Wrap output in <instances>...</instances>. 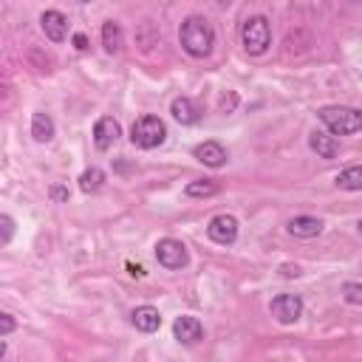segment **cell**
Masks as SVG:
<instances>
[{"label":"cell","mask_w":362,"mask_h":362,"mask_svg":"<svg viewBox=\"0 0 362 362\" xmlns=\"http://www.w3.org/2000/svg\"><path fill=\"white\" fill-rule=\"evenodd\" d=\"M178 40H181V48L189 57H209L212 45H215V28L206 17L189 14L178 28Z\"/></svg>","instance_id":"cell-1"},{"label":"cell","mask_w":362,"mask_h":362,"mask_svg":"<svg viewBox=\"0 0 362 362\" xmlns=\"http://www.w3.org/2000/svg\"><path fill=\"white\" fill-rule=\"evenodd\" d=\"M320 122L328 127L331 136H351L362 130V110L348 105H325L317 110Z\"/></svg>","instance_id":"cell-2"},{"label":"cell","mask_w":362,"mask_h":362,"mask_svg":"<svg viewBox=\"0 0 362 362\" xmlns=\"http://www.w3.org/2000/svg\"><path fill=\"white\" fill-rule=\"evenodd\" d=\"M240 40H243L246 54H252V57L266 54V48L272 45V25H269V20L263 14L249 17L243 23V28H240Z\"/></svg>","instance_id":"cell-3"},{"label":"cell","mask_w":362,"mask_h":362,"mask_svg":"<svg viewBox=\"0 0 362 362\" xmlns=\"http://www.w3.org/2000/svg\"><path fill=\"white\" fill-rule=\"evenodd\" d=\"M167 139V127L158 116H139L130 127V141L141 150H153Z\"/></svg>","instance_id":"cell-4"},{"label":"cell","mask_w":362,"mask_h":362,"mask_svg":"<svg viewBox=\"0 0 362 362\" xmlns=\"http://www.w3.org/2000/svg\"><path fill=\"white\" fill-rule=\"evenodd\" d=\"M156 260H158L164 269L175 272V269H184V266L189 263V252H187V246H184L181 240H175V238H161V240L156 243Z\"/></svg>","instance_id":"cell-5"},{"label":"cell","mask_w":362,"mask_h":362,"mask_svg":"<svg viewBox=\"0 0 362 362\" xmlns=\"http://www.w3.org/2000/svg\"><path fill=\"white\" fill-rule=\"evenodd\" d=\"M206 235L212 243H221V246H232L238 240V218L232 215H215L209 223H206Z\"/></svg>","instance_id":"cell-6"},{"label":"cell","mask_w":362,"mask_h":362,"mask_svg":"<svg viewBox=\"0 0 362 362\" xmlns=\"http://www.w3.org/2000/svg\"><path fill=\"white\" fill-rule=\"evenodd\" d=\"M269 308H272V317H274L277 322L291 325V322H297L300 314H303V300H300V294H277Z\"/></svg>","instance_id":"cell-7"},{"label":"cell","mask_w":362,"mask_h":362,"mask_svg":"<svg viewBox=\"0 0 362 362\" xmlns=\"http://www.w3.org/2000/svg\"><path fill=\"white\" fill-rule=\"evenodd\" d=\"M119 136H122V127H119V122L113 116L96 119V124H93V144H96V150H110Z\"/></svg>","instance_id":"cell-8"},{"label":"cell","mask_w":362,"mask_h":362,"mask_svg":"<svg viewBox=\"0 0 362 362\" xmlns=\"http://www.w3.org/2000/svg\"><path fill=\"white\" fill-rule=\"evenodd\" d=\"M40 25H42V31H45V37H48L51 42H62L65 34H68V17H65L62 11H57V8L42 11Z\"/></svg>","instance_id":"cell-9"},{"label":"cell","mask_w":362,"mask_h":362,"mask_svg":"<svg viewBox=\"0 0 362 362\" xmlns=\"http://www.w3.org/2000/svg\"><path fill=\"white\" fill-rule=\"evenodd\" d=\"M173 334H175V339H178V342L192 345V342H198V339L204 337V325H201V320H198V317L181 314V317L173 322Z\"/></svg>","instance_id":"cell-10"},{"label":"cell","mask_w":362,"mask_h":362,"mask_svg":"<svg viewBox=\"0 0 362 362\" xmlns=\"http://www.w3.org/2000/svg\"><path fill=\"white\" fill-rule=\"evenodd\" d=\"M286 229H288V235H294V238H317V235L322 232V221L314 218V215H294Z\"/></svg>","instance_id":"cell-11"},{"label":"cell","mask_w":362,"mask_h":362,"mask_svg":"<svg viewBox=\"0 0 362 362\" xmlns=\"http://www.w3.org/2000/svg\"><path fill=\"white\" fill-rule=\"evenodd\" d=\"M130 322L136 325V331L153 334V331H158V325H161V314H158V308H153V305H139V308L130 314Z\"/></svg>","instance_id":"cell-12"},{"label":"cell","mask_w":362,"mask_h":362,"mask_svg":"<svg viewBox=\"0 0 362 362\" xmlns=\"http://www.w3.org/2000/svg\"><path fill=\"white\" fill-rule=\"evenodd\" d=\"M170 113H173V119H175L178 124H195V122L201 119V110H198V105H195L192 99H187V96H178V99H173V105H170Z\"/></svg>","instance_id":"cell-13"},{"label":"cell","mask_w":362,"mask_h":362,"mask_svg":"<svg viewBox=\"0 0 362 362\" xmlns=\"http://www.w3.org/2000/svg\"><path fill=\"white\" fill-rule=\"evenodd\" d=\"M308 147L320 156V158H337L339 153V141L331 136V133H322V130H314L308 136Z\"/></svg>","instance_id":"cell-14"},{"label":"cell","mask_w":362,"mask_h":362,"mask_svg":"<svg viewBox=\"0 0 362 362\" xmlns=\"http://www.w3.org/2000/svg\"><path fill=\"white\" fill-rule=\"evenodd\" d=\"M192 153H195V158H198L201 164H206V167H223V164H226V150H223V144H218V141H204V144H198Z\"/></svg>","instance_id":"cell-15"},{"label":"cell","mask_w":362,"mask_h":362,"mask_svg":"<svg viewBox=\"0 0 362 362\" xmlns=\"http://www.w3.org/2000/svg\"><path fill=\"white\" fill-rule=\"evenodd\" d=\"M102 45L107 54H119L122 45H124V37H122V25L116 20H107L102 23Z\"/></svg>","instance_id":"cell-16"},{"label":"cell","mask_w":362,"mask_h":362,"mask_svg":"<svg viewBox=\"0 0 362 362\" xmlns=\"http://www.w3.org/2000/svg\"><path fill=\"white\" fill-rule=\"evenodd\" d=\"M31 136H34V141H40V144L51 141V139H54V119H51L48 113L37 110V113L31 116Z\"/></svg>","instance_id":"cell-17"},{"label":"cell","mask_w":362,"mask_h":362,"mask_svg":"<svg viewBox=\"0 0 362 362\" xmlns=\"http://www.w3.org/2000/svg\"><path fill=\"white\" fill-rule=\"evenodd\" d=\"M337 187L342 189H362V164H354V167H345L339 175H337Z\"/></svg>","instance_id":"cell-18"},{"label":"cell","mask_w":362,"mask_h":362,"mask_svg":"<svg viewBox=\"0 0 362 362\" xmlns=\"http://www.w3.org/2000/svg\"><path fill=\"white\" fill-rule=\"evenodd\" d=\"M102 184H105V173H102L99 167H88V170L79 175V189H82V192H96Z\"/></svg>","instance_id":"cell-19"},{"label":"cell","mask_w":362,"mask_h":362,"mask_svg":"<svg viewBox=\"0 0 362 362\" xmlns=\"http://www.w3.org/2000/svg\"><path fill=\"white\" fill-rule=\"evenodd\" d=\"M184 192H187L189 198H209V195L218 192V184L209 181V178H201V181H189V184L184 187Z\"/></svg>","instance_id":"cell-20"},{"label":"cell","mask_w":362,"mask_h":362,"mask_svg":"<svg viewBox=\"0 0 362 362\" xmlns=\"http://www.w3.org/2000/svg\"><path fill=\"white\" fill-rule=\"evenodd\" d=\"M342 297H345V303L362 305V283H354V280H348V283L342 286Z\"/></svg>","instance_id":"cell-21"},{"label":"cell","mask_w":362,"mask_h":362,"mask_svg":"<svg viewBox=\"0 0 362 362\" xmlns=\"http://www.w3.org/2000/svg\"><path fill=\"white\" fill-rule=\"evenodd\" d=\"M0 226H3V235H0V243L6 246V243L11 240V235H14V221H11L8 215H0Z\"/></svg>","instance_id":"cell-22"},{"label":"cell","mask_w":362,"mask_h":362,"mask_svg":"<svg viewBox=\"0 0 362 362\" xmlns=\"http://www.w3.org/2000/svg\"><path fill=\"white\" fill-rule=\"evenodd\" d=\"M48 195H51V201L62 204V201H68V187H62V184H51V187H48Z\"/></svg>","instance_id":"cell-23"},{"label":"cell","mask_w":362,"mask_h":362,"mask_svg":"<svg viewBox=\"0 0 362 362\" xmlns=\"http://www.w3.org/2000/svg\"><path fill=\"white\" fill-rule=\"evenodd\" d=\"M11 331H14V320H11V314H0V334L8 337Z\"/></svg>","instance_id":"cell-24"},{"label":"cell","mask_w":362,"mask_h":362,"mask_svg":"<svg viewBox=\"0 0 362 362\" xmlns=\"http://www.w3.org/2000/svg\"><path fill=\"white\" fill-rule=\"evenodd\" d=\"M300 274V266L297 263H283L280 266V277H297Z\"/></svg>","instance_id":"cell-25"},{"label":"cell","mask_w":362,"mask_h":362,"mask_svg":"<svg viewBox=\"0 0 362 362\" xmlns=\"http://www.w3.org/2000/svg\"><path fill=\"white\" fill-rule=\"evenodd\" d=\"M74 48H76V51H85V48H88V37H85V34H76V37H74Z\"/></svg>","instance_id":"cell-26"},{"label":"cell","mask_w":362,"mask_h":362,"mask_svg":"<svg viewBox=\"0 0 362 362\" xmlns=\"http://www.w3.org/2000/svg\"><path fill=\"white\" fill-rule=\"evenodd\" d=\"M359 235H362V221H359Z\"/></svg>","instance_id":"cell-27"}]
</instances>
